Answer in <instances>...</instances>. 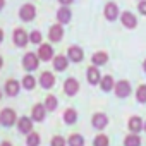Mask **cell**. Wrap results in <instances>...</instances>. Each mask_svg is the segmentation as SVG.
<instances>
[{"mask_svg":"<svg viewBox=\"0 0 146 146\" xmlns=\"http://www.w3.org/2000/svg\"><path fill=\"white\" fill-rule=\"evenodd\" d=\"M0 122H2L5 127L14 125V122H16V112L12 108H4L2 113H0Z\"/></svg>","mask_w":146,"mask_h":146,"instance_id":"obj_1","label":"cell"},{"mask_svg":"<svg viewBox=\"0 0 146 146\" xmlns=\"http://www.w3.org/2000/svg\"><path fill=\"white\" fill-rule=\"evenodd\" d=\"M23 64H24L26 70H36L40 65V57H36L35 53H26L23 58Z\"/></svg>","mask_w":146,"mask_h":146,"instance_id":"obj_2","label":"cell"},{"mask_svg":"<svg viewBox=\"0 0 146 146\" xmlns=\"http://www.w3.org/2000/svg\"><path fill=\"white\" fill-rule=\"evenodd\" d=\"M19 16H21V19H23V21H33V19H35V16H36V9H35L31 4H26V5H23V7H21Z\"/></svg>","mask_w":146,"mask_h":146,"instance_id":"obj_3","label":"cell"},{"mask_svg":"<svg viewBox=\"0 0 146 146\" xmlns=\"http://www.w3.org/2000/svg\"><path fill=\"white\" fill-rule=\"evenodd\" d=\"M64 91H65V95H69V96H74V95L79 91V83H78L74 78H69V79L64 83Z\"/></svg>","mask_w":146,"mask_h":146,"instance_id":"obj_4","label":"cell"},{"mask_svg":"<svg viewBox=\"0 0 146 146\" xmlns=\"http://www.w3.org/2000/svg\"><path fill=\"white\" fill-rule=\"evenodd\" d=\"M129 93H131V84L127 81H119L115 84V95L119 98H125V96H129Z\"/></svg>","mask_w":146,"mask_h":146,"instance_id":"obj_5","label":"cell"},{"mask_svg":"<svg viewBox=\"0 0 146 146\" xmlns=\"http://www.w3.org/2000/svg\"><path fill=\"white\" fill-rule=\"evenodd\" d=\"M45 113H46V107L41 105V103H36L33 107V112H31V119L36 120V122H41L45 119Z\"/></svg>","mask_w":146,"mask_h":146,"instance_id":"obj_6","label":"cell"},{"mask_svg":"<svg viewBox=\"0 0 146 146\" xmlns=\"http://www.w3.org/2000/svg\"><path fill=\"white\" fill-rule=\"evenodd\" d=\"M62 36H64V28H62L60 24H53V26L50 28V31H48L50 41H60Z\"/></svg>","mask_w":146,"mask_h":146,"instance_id":"obj_7","label":"cell"},{"mask_svg":"<svg viewBox=\"0 0 146 146\" xmlns=\"http://www.w3.org/2000/svg\"><path fill=\"white\" fill-rule=\"evenodd\" d=\"M14 41L17 46H26V43L29 41V36L24 29H16L14 31Z\"/></svg>","mask_w":146,"mask_h":146,"instance_id":"obj_8","label":"cell"},{"mask_svg":"<svg viewBox=\"0 0 146 146\" xmlns=\"http://www.w3.org/2000/svg\"><path fill=\"white\" fill-rule=\"evenodd\" d=\"M117 16H119V7H117V4H113V2L107 4V5H105V17H107L108 21H115Z\"/></svg>","mask_w":146,"mask_h":146,"instance_id":"obj_9","label":"cell"},{"mask_svg":"<svg viewBox=\"0 0 146 146\" xmlns=\"http://www.w3.org/2000/svg\"><path fill=\"white\" fill-rule=\"evenodd\" d=\"M17 127H19V131H21V132L29 134V132L33 131V120H31V119H28V117H21V119H19V122H17Z\"/></svg>","mask_w":146,"mask_h":146,"instance_id":"obj_10","label":"cell"},{"mask_svg":"<svg viewBox=\"0 0 146 146\" xmlns=\"http://www.w3.org/2000/svg\"><path fill=\"white\" fill-rule=\"evenodd\" d=\"M19 90H21V84H19L16 79H11V81L5 83V93H7L9 96H16V95L19 93Z\"/></svg>","mask_w":146,"mask_h":146,"instance_id":"obj_11","label":"cell"},{"mask_svg":"<svg viewBox=\"0 0 146 146\" xmlns=\"http://www.w3.org/2000/svg\"><path fill=\"white\" fill-rule=\"evenodd\" d=\"M67 57L72 60V62H81L83 60V50L79 46H70L67 50Z\"/></svg>","mask_w":146,"mask_h":146,"instance_id":"obj_12","label":"cell"},{"mask_svg":"<svg viewBox=\"0 0 146 146\" xmlns=\"http://www.w3.org/2000/svg\"><path fill=\"white\" fill-rule=\"evenodd\" d=\"M38 57H40V60H50L53 57V48L50 45H41L38 50Z\"/></svg>","mask_w":146,"mask_h":146,"instance_id":"obj_13","label":"cell"},{"mask_svg":"<svg viewBox=\"0 0 146 146\" xmlns=\"http://www.w3.org/2000/svg\"><path fill=\"white\" fill-rule=\"evenodd\" d=\"M107 124H108V119H107L105 113H95L93 115V125L96 129H105Z\"/></svg>","mask_w":146,"mask_h":146,"instance_id":"obj_14","label":"cell"},{"mask_svg":"<svg viewBox=\"0 0 146 146\" xmlns=\"http://www.w3.org/2000/svg\"><path fill=\"white\" fill-rule=\"evenodd\" d=\"M120 19H122V24H124L125 28H129V29L136 28V23H137V21H136V16H134V14H131V12H124Z\"/></svg>","mask_w":146,"mask_h":146,"instance_id":"obj_15","label":"cell"},{"mask_svg":"<svg viewBox=\"0 0 146 146\" xmlns=\"http://www.w3.org/2000/svg\"><path fill=\"white\" fill-rule=\"evenodd\" d=\"M40 83H41V86L43 88H52L53 84H55V78H53V74L52 72H43L41 74V78H40Z\"/></svg>","mask_w":146,"mask_h":146,"instance_id":"obj_16","label":"cell"},{"mask_svg":"<svg viewBox=\"0 0 146 146\" xmlns=\"http://www.w3.org/2000/svg\"><path fill=\"white\" fill-rule=\"evenodd\" d=\"M88 81H90V84H98V83L102 81V78H100V70H98L95 65L88 69Z\"/></svg>","mask_w":146,"mask_h":146,"instance_id":"obj_17","label":"cell"},{"mask_svg":"<svg viewBox=\"0 0 146 146\" xmlns=\"http://www.w3.org/2000/svg\"><path fill=\"white\" fill-rule=\"evenodd\" d=\"M57 19H58V23H62V24L69 23V21H70V11H69L67 7H60V9L57 11Z\"/></svg>","mask_w":146,"mask_h":146,"instance_id":"obj_18","label":"cell"},{"mask_svg":"<svg viewBox=\"0 0 146 146\" xmlns=\"http://www.w3.org/2000/svg\"><path fill=\"white\" fill-rule=\"evenodd\" d=\"M143 127H144V125H143L141 117H131V119H129V129H131L134 134H136V132H139Z\"/></svg>","mask_w":146,"mask_h":146,"instance_id":"obj_19","label":"cell"},{"mask_svg":"<svg viewBox=\"0 0 146 146\" xmlns=\"http://www.w3.org/2000/svg\"><path fill=\"white\" fill-rule=\"evenodd\" d=\"M76 120H78V112L74 108H67L64 112V122L65 124H74Z\"/></svg>","mask_w":146,"mask_h":146,"instance_id":"obj_20","label":"cell"},{"mask_svg":"<svg viewBox=\"0 0 146 146\" xmlns=\"http://www.w3.org/2000/svg\"><path fill=\"white\" fill-rule=\"evenodd\" d=\"M53 67H55L57 70H65V69H67V57L57 55V57L53 58Z\"/></svg>","mask_w":146,"mask_h":146,"instance_id":"obj_21","label":"cell"},{"mask_svg":"<svg viewBox=\"0 0 146 146\" xmlns=\"http://www.w3.org/2000/svg\"><path fill=\"white\" fill-rule=\"evenodd\" d=\"M107 60H108V55L105 52H96L93 55V64L95 65H103V64H107Z\"/></svg>","mask_w":146,"mask_h":146,"instance_id":"obj_22","label":"cell"},{"mask_svg":"<svg viewBox=\"0 0 146 146\" xmlns=\"http://www.w3.org/2000/svg\"><path fill=\"white\" fill-rule=\"evenodd\" d=\"M124 144H125V146H141V137H139L137 134L125 136V139H124Z\"/></svg>","mask_w":146,"mask_h":146,"instance_id":"obj_23","label":"cell"},{"mask_svg":"<svg viewBox=\"0 0 146 146\" xmlns=\"http://www.w3.org/2000/svg\"><path fill=\"white\" fill-rule=\"evenodd\" d=\"M100 86H102L103 91H110V90L113 88V78H112V76H105V78H102Z\"/></svg>","mask_w":146,"mask_h":146,"instance_id":"obj_24","label":"cell"},{"mask_svg":"<svg viewBox=\"0 0 146 146\" xmlns=\"http://www.w3.org/2000/svg\"><path fill=\"white\" fill-rule=\"evenodd\" d=\"M69 146H84V137L81 134H72L69 137Z\"/></svg>","mask_w":146,"mask_h":146,"instance_id":"obj_25","label":"cell"},{"mask_svg":"<svg viewBox=\"0 0 146 146\" xmlns=\"http://www.w3.org/2000/svg\"><path fill=\"white\" fill-rule=\"evenodd\" d=\"M57 105H58V102H57V98H55L53 95H50V96H46V100H45V107H46V110H50V112H53V110L57 108Z\"/></svg>","mask_w":146,"mask_h":146,"instance_id":"obj_26","label":"cell"},{"mask_svg":"<svg viewBox=\"0 0 146 146\" xmlns=\"http://www.w3.org/2000/svg\"><path fill=\"white\" fill-rule=\"evenodd\" d=\"M40 134H36V132H29V136H28V139H26V143H28V146H40Z\"/></svg>","mask_w":146,"mask_h":146,"instance_id":"obj_27","label":"cell"},{"mask_svg":"<svg viewBox=\"0 0 146 146\" xmlns=\"http://www.w3.org/2000/svg\"><path fill=\"white\" fill-rule=\"evenodd\" d=\"M136 98H137L139 103H146V84H143V86L137 88V91H136Z\"/></svg>","mask_w":146,"mask_h":146,"instance_id":"obj_28","label":"cell"},{"mask_svg":"<svg viewBox=\"0 0 146 146\" xmlns=\"http://www.w3.org/2000/svg\"><path fill=\"white\" fill-rule=\"evenodd\" d=\"M35 84H36V79H35L33 76H26V78L23 79V86H24L26 90H33Z\"/></svg>","mask_w":146,"mask_h":146,"instance_id":"obj_29","label":"cell"},{"mask_svg":"<svg viewBox=\"0 0 146 146\" xmlns=\"http://www.w3.org/2000/svg\"><path fill=\"white\" fill-rule=\"evenodd\" d=\"M93 144H95V146H108V137H107L105 134H100V136L95 137Z\"/></svg>","mask_w":146,"mask_h":146,"instance_id":"obj_30","label":"cell"},{"mask_svg":"<svg viewBox=\"0 0 146 146\" xmlns=\"http://www.w3.org/2000/svg\"><path fill=\"white\" fill-rule=\"evenodd\" d=\"M29 41H33L35 45H36V43H41V33H40V31H33V33L29 35Z\"/></svg>","mask_w":146,"mask_h":146,"instance_id":"obj_31","label":"cell"},{"mask_svg":"<svg viewBox=\"0 0 146 146\" xmlns=\"http://www.w3.org/2000/svg\"><path fill=\"white\" fill-rule=\"evenodd\" d=\"M52 146H65V141H64V137H60V136H55V137L52 139Z\"/></svg>","mask_w":146,"mask_h":146,"instance_id":"obj_32","label":"cell"},{"mask_svg":"<svg viewBox=\"0 0 146 146\" xmlns=\"http://www.w3.org/2000/svg\"><path fill=\"white\" fill-rule=\"evenodd\" d=\"M137 9H139V12H141L143 16H146V0H143V2H139Z\"/></svg>","mask_w":146,"mask_h":146,"instance_id":"obj_33","label":"cell"},{"mask_svg":"<svg viewBox=\"0 0 146 146\" xmlns=\"http://www.w3.org/2000/svg\"><path fill=\"white\" fill-rule=\"evenodd\" d=\"M58 2H60V4H62V5H69V4H70V2H72V0H58Z\"/></svg>","mask_w":146,"mask_h":146,"instance_id":"obj_34","label":"cell"},{"mask_svg":"<svg viewBox=\"0 0 146 146\" xmlns=\"http://www.w3.org/2000/svg\"><path fill=\"white\" fill-rule=\"evenodd\" d=\"M4 5H5V0H0V11L4 9Z\"/></svg>","mask_w":146,"mask_h":146,"instance_id":"obj_35","label":"cell"},{"mask_svg":"<svg viewBox=\"0 0 146 146\" xmlns=\"http://www.w3.org/2000/svg\"><path fill=\"white\" fill-rule=\"evenodd\" d=\"M2 40H4V33H2V29H0V43H2Z\"/></svg>","mask_w":146,"mask_h":146,"instance_id":"obj_36","label":"cell"},{"mask_svg":"<svg viewBox=\"0 0 146 146\" xmlns=\"http://www.w3.org/2000/svg\"><path fill=\"white\" fill-rule=\"evenodd\" d=\"M0 146H12V144H11V143H7V141H5V143H2V144H0Z\"/></svg>","mask_w":146,"mask_h":146,"instance_id":"obj_37","label":"cell"},{"mask_svg":"<svg viewBox=\"0 0 146 146\" xmlns=\"http://www.w3.org/2000/svg\"><path fill=\"white\" fill-rule=\"evenodd\" d=\"M143 69H144V72H146V60H144V64H143Z\"/></svg>","mask_w":146,"mask_h":146,"instance_id":"obj_38","label":"cell"},{"mask_svg":"<svg viewBox=\"0 0 146 146\" xmlns=\"http://www.w3.org/2000/svg\"><path fill=\"white\" fill-rule=\"evenodd\" d=\"M2 64H4V60H2V57H0V67H2Z\"/></svg>","mask_w":146,"mask_h":146,"instance_id":"obj_39","label":"cell"},{"mask_svg":"<svg viewBox=\"0 0 146 146\" xmlns=\"http://www.w3.org/2000/svg\"><path fill=\"white\" fill-rule=\"evenodd\" d=\"M0 98H2V91H0Z\"/></svg>","mask_w":146,"mask_h":146,"instance_id":"obj_40","label":"cell"},{"mask_svg":"<svg viewBox=\"0 0 146 146\" xmlns=\"http://www.w3.org/2000/svg\"><path fill=\"white\" fill-rule=\"evenodd\" d=\"M144 131H146V124H144Z\"/></svg>","mask_w":146,"mask_h":146,"instance_id":"obj_41","label":"cell"}]
</instances>
